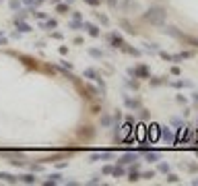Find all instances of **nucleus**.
<instances>
[{"instance_id": "obj_15", "label": "nucleus", "mask_w": 198, "mask_h": 186, "mask_svg": "<svg viewBox=\"0 0 198 186\" xmlns=\"http://www.w3.org/2000/svg\"><path fill=\"white\" fill-rule=\"evenodd\" d=\"M126 174V170L122 168V165H116L114 170H112V176H116V178H120V176H124Z\"/></svg>"}, {"instance_id": "obj_25", "label": "nucleus", "mask_w": 198, "mask_h": 186, "mask_svg": "<svg viewBox=\"0 0 198 186\" xmlns=\"http://www.w3.org/2000/svg\"><path fill=\"white\" fill-rule=\"evenodd\" d=\"M27 4H31V6H37V4H41V2H46V0H25Z\"/></svg>"}, {"instance_id": "obj_2", "label": "nucleus", "mask_w": 198, "mask_h": 186, "mask_svg": "<svg viewBox=\"0 0 198 186\" xmlns=\"http://www.w3.org/2000/svg\"><path fill=\"white\" fill-rule=\"evenodd\" d=\"M144 21H149L153 25H161L165 21V8H161V6H151L149 11L144 12Z\"/></svg>"}, {"instance_id": "obj_11", "label": "nucleus", "mask_w": 198, "mask_h": 186, "mask_svg": "<svg viewBox=\"0 0 198 186\" xmlns=\"http://www.w3.org/2000/svg\"><path fill=\"white\" fill-rule=\"evenodd\" d=\"M136 137H138V141L147 139V126H144V124H140V126L136 128Z\"/></svg>"}, {"instance_id": "obj_14", "label": "nucleus", "mask_w": 198, "mask_h": 186, "mask_svg": "<svg viewBox=\"0 0 198 186\" xmlns=\"http://www.w3.org/2000/svg\"><path fill=\"white\" fill-rule=\"evenodd\" d=\"M19 180H21V182H25V184H35V176H33V174L19 176Z\"/></svg>"}, {"instance_id": "obj_16", "label": "nucleus", "mask_w": 198, "mask_h": 186, "mask_svg": "<svg viewBox=\"0 0 198 186\" xmlns=\"http://www.w3.org/2000/svg\"><path fill=\"white\" fill-rule=\"evenodd\" d=\"M50 180H47V184H58V182H62V176L60 174H52V176H47Z\"/></svg>"}, {"instance_id": "obj_24", "label": "nucleus", "mask_w": 198, "mask_h": 186, "mask_svg": "<svg viewBox=\"0 0 198 186\" xmlns=\"http://www.w3.org/2000/svg\"><path fill=\"white\" fill-rule=\"evenodd\" d=\"M89 54H91V56H95V58H101V56H103L99 50H89Z\"/></svg>"}, {"instance_id": "obj_35", "label": "nucleus", "mask_w": 198, "mask_h": 186, "mask_svg": "<svg viewBox=\"0 0 198 186\" xmlns=\"http://www.w3.org/2000/svg\"><path fill=\"white\" fill-rule=\"evenodd\" d=\"M196 124H198V120H196Z\"/></svg>"}, {"instance_id": "obj_6", "label": "nucleus", "mask_w": 198, "mask_h": 186, "mask_svg": "<svg viewBox=\"0 0 198 186\" xmlns=\"http://www.w3.org/2000/svg\"><path fill=\"white\" fill-rule=\"evenodd\" d=\"M182 141H190V128L188 126H182L175 135V143H182Z\"/></svg>"}, {"instance_id": "obj_23", "label": "nucleus", "mask_w": 198, "mask_h": 186, "mask_svg": "<svg viewBox=\"0 0 198 186\" xmlns=\"http://www.w3.org/2000/svg\"><path fill=\"white\" fill-rule=\"evenodd\" d=\"M140 178H147V180H151V178H155V172H144V174H140Z\"/></svg>"}, {"instance_id": "obj_22", "label": "nucleus", "mask_w": 198, "mask_h": 186, "mask_svg": "<svg viewBox=\"0 0 198 186\" xmlns=\"http://www.w3.org/2000/svg\"><path fill=\"white\" fill-rule=\"evenodd\" d=\"M122 27H126V31H128V33H134V29H132V25H130L128 21H122Z\"/></svg>"}, {"instance_id": "obj_26", "label": "nucleus", "mask_w": 198, "mask_h": 186, "mask_svg": "<svg viewBox=\"0 0 198 186\" xmlns=\"http://www.w3.org/2000/svg\"><path fill=\"white\" fill-rule=\"evenodd\" d=\"M186 170L188 172H198V165L196 163H190V165H186Z\"/></svg>"}, {"instance_id": "obj_21", "label": "nucleus", "mask_w": 198, "mask_h": 186, "mask_svg": "<svg viewBox=\"0 0 198 186\" xmlns=\"http://www.w3.org/2000/svg\"><path fill=\"white\" fill-rule=\"evenodd\" d=\"M159 172H163V174H167V172H169V165H167V163H159Z\"/></svg>"}, {"instance_id": "obj_7", "label": "nucleus", "mask_w": 198, "mask_h": 186, "mask_svg": "<svg viewBox=\"0 0 198 186\" xmlns=\"http://www.w3.org/2000/svg\"><path fill=\"white\" fill-rule=\"evenodd\" d=\"M109 44H112V48H124V46H126V44H124V39H122L118 33H112V35H109Z\"/></svg>"}, {"instance_id": "obj_17", "label": "nucleus", "mask_w": 198, "mask_h": 186, "mask_svg": "<svg viewBox=\"0 0 198 186\" xmlns=\"http://www.w3.org/2000/svg\"><path fill=\"white\" fill-rule=\"evenodd\" d=\"M83 77H87V79H95V81H97V72H95L93 68H85Z\"/></svg>"}, {"instance_id": "obj_19", "label": "nucleus", "mask_w": 198, "mask_h": 186, "mask_svg": "<svg viewBox=\"0 0 198 186\" xmlns=\"http://www.w3.org/2000/svg\"><path fill=\"white\" fill-rule=\"evenodd\" d=\"M126 105H128V108H132V110H134V108H138V99H130V97H126Z\"/></svg>"}, {"instance_id": "obj_34", "label": "nucleus", "mask_w": 198, "mask_h": 186, "mask_svg": "<svg viewBox=\"0 0 198 186\" xmlns=\"http://www.w3.org/2000/svg\"><path fill=\"white\" fill-rule=\"evenodd\" d=\"M192 97H194V99H196V101H198V93H194V95H192Z\"/></svg>"}, {"instance_id": "obj_27", "label": "nucleus", "mask_w": 198, "mask_h": 186, "mask_svg": "<svg viewBox=\"0 0 198 186\" xmlns=\"http://www.w3.org/2000/svg\"><path fill=\"white\" fill-rule=\"evenodd\" d=\"M97 19H99V21H101L103 25H107V17H105V15H101V12H97Z\"/></svg>"}, {"instance_id": "obj_13", "label": "nucleus", "mask_w": 198, "mask_h": 186, "mask_svg": "<svg viewBox=\"0 0 198 186\" xmlns=\"http://www.w3.org/2000/svg\"><path fill=\"white\" fill-rule=\"evenodd\" d=\"M15 25H17V29H21L23 33H29V31H31V27L25 23V21H15Z\"/></svg>"}, {"instance_id": "obj_1", "label": "nucleus", "mask_w": 198, "mask_h": 186, "mask_svg": "<svg viewBox=\"0 0 198 186\" xmlns=\"http://www.w3.org/2000/svg\"><path fill=\"white\" fill-rule=\"evenodd\" d=\"M165 35H171V37H175V39H180L182 44H188V46H192V48H198V39L196 37H192V35H188V33H182L177 27H167V29H165Z\"/></svg>"}, {"instance_id": "obj_33", "label": "nucleus", "mask_w": 198, "mask_h": 186, "mask_svg": "<svg viewBox=\"0 0 198 186\" xmlns=\"http://www.w3.org/2000/svg\"><path fill=\"white\" fill-rule=\"evenodd\" d=\"M192 184H198V178H194V180H192Z\"/></svg>"}, {"instance_id": "obj_31", "label": "nucleus", "mask_w": 198, "mask_h": 186, "mask_svg": "<svg viewBox=\"0 0 198 186\" xmlns=\"http://www.w3.org/2000/svg\"><path fill=\"white\" fill-rule=\"evenodd\" d=\"M112 170H114L112 165H105V168H103V174H112Z\"/></svg>"}, {"instance_id": "obj_10", "label": "nucleus", "mask_w": 198, "mask_h": 186, "mask_svg": "<svg viewBox=\"0 0 198 186\" xmlns=\"http://www.w3.org/2000/svg\"><path fill=\"white\" fill-rule=\"evenodd\" d=\"M144 159H147L149 163H157L159 159H161V155H159L157 151H147L144 153Z\"/></svg>"}, {"instance_id": "obj_18", "label": "nucleus", "mask_w": 198, "mask_h": 186, "mask_svg": "<svg viewBox=\"0 0 198 186\" xmlns=\"http://www.w3.org/2000/svg\"><path fill=\"white\" fill-rule=\"evenodd\" d=\"M56 21H54V19H50V21H46V23H41V27H44V29H54V27H56Z\"/></svg>"}, {"instance_id": "obj_28", "label": "nucleus", "mask_w": 198, "mask_h": 186, "mask_svg": "<svg viewBox=\"0 0 198 186\" xmlns=\"http://www.w3.org/2000/svg\"><path fill=\"white\" fill-rule=\"evenodd\" d=\"M33 15L37 19H46V12H41V11H33Z\"/></svg>"}, {"instance_id": "obj_20", "label": "nucleus", "mask_w": 198, "mask_h": 186, "mask_svg": "<svg viewBox=\"0 0 198 186\" xmlns=\"http://www.w3.org/2000/svg\"><path fill=\"white\" fill-rule=\"evenodd\" d=\"M167 182H171V184H175V182H180V178H177L175 174H169V172H167Z\"/></svg>"}, {"instance_id": "obj_3", "label": "nucleus", "mask_w": 198, "mask_h": 186, "mask_svg": "<svg viewBox=\"0 0 198 186\" xmlns=\"http://www.w3.org/2000/svg\"><path fill=\"white\" fill-rule=\"evenodd\" d=\"M159 139L163 141V143H167V145H175V135L174 130L169 126H161V130H159Z\"/></svg>"}, {"instance_id": "obj_32", "label": "nucleus", "mask_w": 198, "mask_h": 186, "mask_svg": "<svg viewBox=\"0 0 198 186\" xmlns=\"http://www.w3.org/2000/svg\"><path fill=\"white\" fill-rule=\"evenodd\" d=\"M85 2H89V4H93V6H95V4H99L101 0H85Z\"/></svg>"}, {"instance_id": "obj_9", "label": "nucleus", "mask_w": 198, "mask_h": 186, "mask_svg": "<svg viewBox=\"0 0 198 186\" xmlns=\"http://www.w3.org/2000/svg\"><path fill=\"white\" fill-rule=\"evenodd\" d=\"M83 29H87L89 35H93V37H99V27L93 23H83Z\"/></svg>"}, {"instance_id": "obj_30", "label": "nucleus", "mask_w": 198, "mask_h": 186, "mask_svg": "<svg viewBox=\"0 0 198 186\" xmlns=\"http://www.w3.org/2000/svg\"><path fill=\"white\" fill-rule=\"evenodd\" d=\"M101 124H103V126H109V116H103V118H101Z\"/></svg>"}, {"instance_id": "obj_8", "label": "nucleus", "mask_w": 198, "mask_h": 186, "mask_svg": "<svg viewBox=\"0 0 198 186\" xmlns=\"http://www.w3.org/2000/svg\"><path fill=\"white\" fill-rule=\"evenodd\" d=\"M134 161H138V155H136V153H126V155H122V159H120L122 165H128V163H134Z\"/></svg>"}, {"instance_id": "obj_4", "label": "nucleus", "mask_w": 198, "mask_h": 186, "mask_svg": "<svg viewBox=\"0 0 198 186\" xmlns=\"http://www.w3.org/2000/svg\"><path fill=\"white\" fill-rule=\"evenodd\" d=\"M159 130H161V126L157 122H153L151 126H147V141H151V143L159 141Z\"/></svg>"}, {"instance_id": "obj_12", "label": "nucleus", "mask_w": 198, "mask_h": 186, "mask_svg": "<svg viewBox=\"0 0 198 186\" xmlns=\"http://www.w3.org/2000/svg\"><path fill=\"white\" fill-rule=\"evenodd\" d=\"M0 178L4 180V182H11V184H15V182H19V178L17 176H11V174H4V172H0Z\"/></svg>"}, {"instance_id": "obj_5", "label": "nucleus", "mask_w": 198, "mask_h": 186, "mask_svg": "<svg viewBox=\"0 0 198 186\" xmlns=\"http://www.w3.org/2000/svg\"><path fill=\"white\" fill-rule=\"evenodd\" d=\"M128 75H130V77H134V79H149V68L140 64V66H136V68H130Z\"/></svg>"}, {"instance_id": "obj_29", "label": "nucleus", "mask_w": 198, "mask_h": 186, "mask_svg": "<svg viewBox=\"0 0 198 186\" xmlns=\"http://www.w3.org/2000/svg\"><path fill=\"white\" fill-rule=\"evenodd\" d=\"M68 11V6L66 4H58V12H66Z\"/></svg>"}]
</instances>
